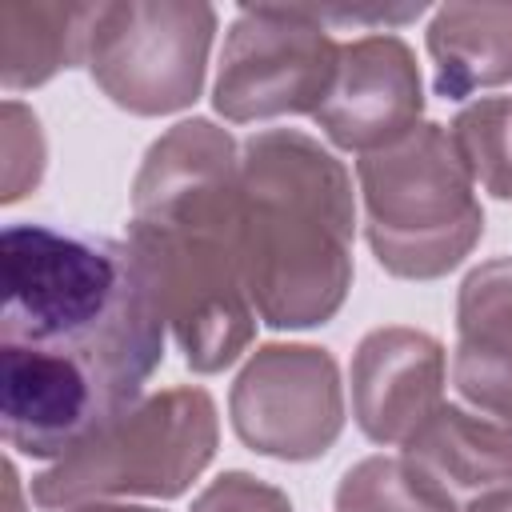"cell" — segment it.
I'll return each instance as SVG.
<instances>
[{"mask_svg": "<svg viewBox=\"0 0 512 512\" xmlns=\"http://www.w3.org/2000/svg\"><path fill=\"white\" fill-rule=\"evenodd\" d=\"M0 424L8 448L64 460L164 360V316L128 244L48 224L0 236Z\"/></svg>", "mask_w": 512, "mask_h": 512, "instance_id": "cell-1", "label": "cell"}, {"mask_svg": "<svg viewBox=\"0 0 512 512\" xmlns=\"http://www.w3.org/2000/svg\"><path fill=\"white\" fill-rule=\"evenodd\" d=\"M192 372H224L252 344L256 312L240 268V152L204 120H180L132 180L124 240Z\"/></svg>", "mask_w": 512, "mask_h": 512, "instance_id": "cell-2", "label": "cell"}, {"mask_svg": "<svg viewBox=\"0 0 512 512\" xmlns=\"http://www.w3.org/2000/svg\"><path fill=\"white\" fill-rule=\"evenodd\" d=\"M348 168L308 132L268 128L240 148V268L272 328L332 320L352 284Z\"/></svg>", "mask_w": 512, "mask_h": 512, "instance_id": "cell-3", "label": "cell"}, {"mask_svg": "<svg viewBox=\"0 0 512 512\" xmlns=\"http://www.w3.org/2000/svg\"><path fill=\"white\" fill-rule=\"evenodd\" d=\"M356 180L368 248L400 280L452 272L484 232L476 180L440 124H416L396 144L360 156Z\"/></svg>", "mask_w": 512, "mask_h": 512, "instance_id": "cell-4", "label": "cell"}, {"mask_svg": "<svg viewBox=\"0 0 512 512\" xmlns=\"http://www.w3.org/2000/svg\"><path fill=\"white\" fill-rule=\"evenodd\" d=\"M216 404L204 388H168L144 396L76 452L32 480L40 508H76L116 496L172 500L216 456Z\"/></svg>", "mask_w": 512, "mask_h": 512, "instance_id": "cell-5", "label": "cell"}, {"mask_svg": "<svg viewBox=\"0 0 512 512\" xmlns=\"http://www.w3.org/2000/svg\"><path fill=\"white\" fill-rule=\"evenodd\" d=\"M212 32L216 8L200 0L96 4L84 64L116 108L168 116L200 96Z\"/></svg>", "mask_w": 512, "mask_h": 512, "instance_id": "cell-6", "label": "cell"}, {"mask_svg": "<svg viewBox=\"0 0 512 512\" xmlns=\"http://www.w3.org/2000/svg\"><path fill=\"white\" fill-rule=\"evenodd\" d=\"M340 44L316 8H240L224 36L212 104L232 124L320 112Z\"/></svg>", "mask_w": 512, "mask_h": 512, "instance_id": "cell-7", "label": "cell"}, {"mask_svg": "<svg viewBox=\"0 0 512 512\" xmlns=\"http://www.w3.org/2000/svg\"><path fill=\"white\" fill-rule=\"evenodd\" d=\"M236 436L272 460H316L344 428L336 360L316 344H264L240 368L228 396Z\"/></svg>", "mask_w": 512, "mask_h": 512, "instance_id": "cell-8", "label": "cell"}, {"mask_svg": "<svg viewBox=\"0 0 512 512\" xmlns=\"http://www.w3.org/2000/svg\"><path fill=\"white\" fill-rule=\"evenodd\" d=\"M420 112L424 88L412 48L392 32H376L340 44L336 80L312 120L336 148L368 156L408 136Z\"/></svg>", "mask_w": 512, "mask_h": 512, "instance_id": "cell-9", "label": "cell"}, {"mask_svg": "<svg viewBox=\"0 0 512 512\" xmlns=\"http://www.w3.org/2000/svg\"><path fill=\"white\" fill-rule=\"evenodd\" d=\"M444 404V348L420 328H376L352 356V416L376 444H408Z\"/></svg>", "mask_w": 512, "mask_h": 512, "instance_id": "cell-10", "label": "cell"}, {"mask_svg": "<svg viewBox=\"0 0 512 512\" xmlns=\"http://www.w3.org/2000/svg\"><path fill=\"white\" fill-rule=\"evenodd\" d=\"M404 464L444 512H464L472 500L512 488V424L440 404V412L400 444Z\"/></svg>", "mask_w": 512, "mask_h": 512, "instance_id": "cell-11", "label": "cell"}, {"mask_svg": "<svg viewBox=\"0 0 512 512\" xmlns=\"http://www.w3.org/2000/svg\"><path fill=\"white\" fill-rule=\"evenodd\" d=\"M452 384L476 412L512 424V256L484 260L460 284Z\"/></svg>", "mask_w": 512, "mask_h": 512, "instance_id": "cell-12", "label": "cell"}, {"mask_svg": "<svg viewBox=\"0 0 512 512\" xmlns=\"http://www.w3.org/2000/svg\"><path fill=\"white\" fill-rule=\"evenodd\" d=\"M432 88L464 100L484 88L512 84V4H444L428 24Z\"/></svg>", "mask_w": 512, "mask_h": 512, "instance_id": "cell-13", "label": "cell"}, {"mask_svg": "<svg viewBox=\"0 0 512 512\" xmlns=\"http://www.w3.org/2000/svg\"><path fill=\"white\" fill-rule=\"evenodd\" d=\"M96 4H0V80L8 92L36 88L88 56Z\"/></svg>", "mask_w": 512, "mask_h": 512, "instance_id": "cell-14", "label": "cell"}, {"mask_svg": "<svg viewBox=\"0 0 512 512\" xmlns=\"http://www.w3.org/2000/svg\"><path fill=\"white\" fill-rule=\"evenodd\" d=\"M448 132L472 180L496 200H512V96H488L468 104Z\"/></svg>", "mask_w": 512, "mask_h": 512, "instance_id": "cell-15", "label": "cell"}, {"mask_svg": "<svg viewBox=\"0 0 512 512\" xmlns=\"http://www.w3.org/2000/svg\"><path fill=\"white\" fill-rule=\"evenodd\" d=\"M336 512H444L412 476L404 456H368L336 488Z\"/></svg>", "mask_w": 512, "mask_h": 512, "instance_id": "cell-16", "label": "cell"}, {"mask_svg": "<svg viewBox=\"0 0 512 512\" xmlns=\"http://www.w3.org/2000/svg\"><path fill=\"white\" fill-rule=\"evenodd\" d=\"M4 204H16L20 196H28L40 176H44V132L40 120L32 116V108H24L20 100H4Z\"/></svg>", "mask_w": 512, "mask_h": 512, "instance_id": "cell-17", "label": "cell"}, {"mask_svg": "<svg viewBox=\"0 0 512 512\" xmlns=\"http://www.w3.org/2000/svg\"><path fill=\"white\" fill-rule=\"evenodd\" d=\"M192 512H292V504L280 488L248 472H224L196 496Z\"/></svg>", "mask_w": 512, "mask_h": 512, "instance_id": "cell-18", "label": "cell"}, {"mask_svg": "<svg viewBox=\"0 0 512 512\" xmlns=\"http://www.w3.org/2000/svg\"><path fill=\"white\" fill-rule=\"evenodd\" d=\"M464 512H512V488H508V492H492V496H480V500H472Z\"/></svg>", "mask_w": 512, "mask_h": 512, "instance_id": "cell-19", "label": "cell"}, {"mask_svg": "<svg viewBox=\"0 0 512 512\" xmlns=\"http://www.w3.org/2000/svg\"><path fill=\"white\" fill-rule=\"evenodd\" d=\"M68 512H160V508H140V504H108V500H92V504H76Z\"/></svg>", "mask_w": 512, "mask_h": 512, "instance_id": "cell-20", "label": "cell"}, {"mask_svg": "<svg viewBox=\"0 0 512 512\" xmlns=\"http://www.w3.org/2000/svg\"><path fill=\"white\" fill-rule=\"evenodd\" d=\"M4 480H8V512H20V504H16V492H20V484H16V468H12V460L4 464Z\"/></svg>", "mask_w": 512, "mask_h": 512, "instance_id": "cell-21", "label": "cell"}]
</instances>
